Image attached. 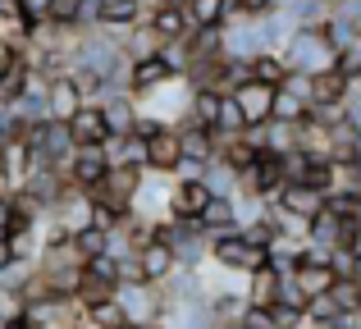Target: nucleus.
Segmentation results:
<instances>
[{"label": "nucleus", "instance_id": "22", "mask_svg": "<svg viewBox=\"0 0 361 329\" xmlns=\"http://www.w3.org/2000/svg\"><path fill=\"white\" fill-rule=\"evenodd\" d=\"M174 128H178L183 161H197V165L215 161V133H211V128H202V124H174Z\"/></svg>", "mask_w": 361, "mask_h": 329}, {"label": "nucleus", "instance_id": "25", "mask_svg": "<svg viewBox=\"0 0 361 329\" xmlns=\"http://www.w3.org/2000/svg\"><path fill=\"white\" fill-rule=\"evenodd\" d=\"M279 279L283 275L274 266H261L256 275H247V302L252 306H270L274 297H279Z\"/></svg>", "mask_w": 361, "mask_h": 329}, {"label": "nucleus", "instance_id": "26", "mask_svg": "<svg viewBox=\"0 0 361 329\" xmlns=\"http://www.w3.org/2000/svg\"><path fill=\"white\" fill-rule=\"evenodd\" d=\"M252 78H256V82H270V87H283L293 73H288V64H283L279 51H261V55L252 60Z\"/></svg>", "mask_w": 361, "mask_h": 329}, {"label": "nucleus", "instance_id": "6", "mask_svg": "<svg viewBox=\"0 0 361 329\" xmlns=\"http://www.w3.org/2000/svg\"><path fill=\"white\" fill-rule=\"evenodd\" d=\"M128 215H137V220H147V224L169 220V174L142 169V183H137V192H133Z\"/></svg>", "mask_w": 361, "mask_h": 329}, {"label": "nucleus", "instance_id": "7", "mask_svg": "<svg viewBox=\"0 0 361 329\" xmlns=\"http://www.w3.org/2000/svg\"><path fill=\"white\" fill-rule=\"evenodd\" d=\"M183 161V147H178V128L174 124H156L142 137V165L156 169V174H174Z\"/></svg>", "mask_w": 361, "mask_h": 329}, {"label": "nucleus", "instance_id": "38", "mask_svg": "<svg viewBox=\"0 0 361 329\" xmlns=\"http://www.w3.org/2000/svg\"><path fill=\"white\" fill-rule=\"evenodd\" d=\"M5 329H32V321H27V316L18 311V316H9V321H5Z\"/></svg>", "mask_w": 361, "mask_h": 329}, {"label": "nucleus", "instance_id": "31", "mask_svg": "<svg viewBox=\"0 0 361 329\" xmlns=\"http://www.w3.org/2000/svg\"><path fill=\"white\" fill-rule=\"evenodd\" d=\"M307 101H302L298 97V92H293V87H279V92H274V115L270 119H288V124H302V119H307Z\"/></svg>", "mask_w": 361, "mask_h": 329}, {"label": "nucleus", "instance_id": "35", "mask_svg": "<svg viewBox=\"0 0 361 329\" xmlns=\"http://www.w3.org/2000/svg\"><path fill=\"white\" fill-rule=\"evenodd\" d=\"M18 55H23V51H18V42H9V37L0 32V78H5V73L18 64Z\"/></svg>", "mask_w": 361, "mask_h": 329}, {"label": "nucleus", "instance_id": "9", "mask_svg": "<svg viewBox=\"0 0 361 329\" xmlns=\"http://www.w3.org/2000/svg\"><path fill=\"white\" fill-rule=\"evenodd\" d=\"M274 92H279V87L247 78V82H238V87L229 92V97H233V106L243 110V119H247V124H265V119L274 115Z\"/></svg>", "mask_w": 361, "mask_h": 329}, {"label": "nucleus", "instance_id": "20", "mask_svg": "<svg viewBox=\"0 0 361 329\" xmlns=\"http://www.w3.org/2000/svg\"><path fill=\"white\" fill-rule=\"evenodd\" d=\"M343 92H348V78L338 69L307 73V106H343Z\"/></svg>", "mask_w": 361, "mask_h": 329}, {"label": "nucleus", "instance_id": "10", "mask_svg": "<svg viewBox=\"0 0 361 329\" xmlns=\"http://www.w3.org/2000/svg\"><path fill=\"white\" fill-rule=\"evenodd\" d=\"M106 151L101 147H73V156H69V165H64V178H69L73 187H82V192H92V187L106 178Z\"/></svg>", "mask_w": 361, "mask_h": 329}, {"label": "nucleus", "instance_id": "23", "mask_svg": "<svg viewBox=\"0 0 361 329\" xmlns=\"http://www.w3.org/2000/svg\"><path fill=\"white\" fill-rule=\"evenodd\" d=\"M197 224H202L206 238H215V233H233V229H238V215H233V197H211V201H206V211L197 215Z\"/></svg>", "mask_w": 361, "mask_h": 329}, {"label": "nucleus", "instance_id": "11", "mask_svg": "<svg viewBox=\"0 0 361 329\" xmlns=\"http://www.w3.org/2000/svg\"><path fill=\"white\" fill-rule=\"evenodd\" d=\"M78 106H82V92L73 87L69 73H64V69L46 73V119H64V124H69Z\"/></svg>", "mask_w": 361, "mask_h": 329}, {"label": "nucleus", "instance_id": "2", "mask_svg": "<svg viewBox=\"0 0 361 329\" xmlns=\"http://www.w3.org/2000/svg\"><path fill=\"white\" fill-rule=\"evenodd\" d=\"M211 266L233 270V275H256L261 266H270V247L252 242L247 233H215L211 238Z\"/></svg>", "mask_w": 361, "mask_h": 329}, {"label": "nucleus", "instance_id": "27", "mask_svg": "<svg viewBox=\"0 0 361 329\" xmlns=\"http://www.w3.org/2000/svg\"><path fill=\"white\" fill-rule=\"evenodd\" d=\"M188 9V23L192 27H224L229 14H224V0H183Z\"/></svg>", "mask_w": 361, "mask_h": 329}, {"label": "nucleus", "instance_id": "29", "mask_svg": "<svg viewBox=\"0 0 361 329\" xmlns=\"http://www.w3.org/2000/svg\"><path fill=\"white\" fill-rule=\"evenodd\" d=\"M265 311H270L274 329H307V302H288V297H274Z\"/></svg>", "mask_w": 361, "mask_h": 329}, {"label": "nucleus", "instance_id": "41", "mask_svg": "<svg viewBox=\"0 0 361 329\" xmlns=\"http://www.w3.org/2000/svg\"><path fill=\"white\" fill-rule=\"evenodd\" d=\"M119 329H142V325H119Z\"/></svg>", "mask_w": 361, "mask_h": 329}, {"label": "nucleus", "instance_id": "17", "mask_svg": "<svg viewBox=\"0 0 361 329\" xmlns=\"http://www.w3.org/2000/svg\"><path fill=\"white\" fill-rule=\"evenodd\" d=\"M147 23H151V32H156L160 42H183V37L192 32L183 5H151L147 9Z\"/></svg>", "mask_w": 361, "mask_h": 329}, {"label": "nucleus", "instance_id": "4", "mask_svg": "<svg viewBox=\"0 0 361 329\" xmlns=\"http://www.w3.org/2000/svg\"><path fill=\"white\" fill-rule=\"evenodd\" d=\"M188 92H192V82H188V78L160 82L156 92L137 97V115L156 119V124H183V119H188Z\"/></svg>", "mask_w": 361, "mask_h": 329}, {"label": "nucleus", "instance_id": "40", "mask_svg": "<svg viewBox=\"0 0 361 329\" xmlns=\"http://www.w3.org/2000/svg\"><path fill=\"white\" fill-rule=\"evenodd\" d=\"M151 5H183V0H151Z\"/></svg>", "mask_w": 361, "mask_h": 329}, {"label": "nucleus", "instance_id": "8", "mask_svg": "<svg viewBox=\"0 0 361 329\" xmlns=\"http://www.w3.org/2000/svg\"><path fill=\"white\" fill-rule=\"evenodd\" d=\"M211 201V187L202 178H169V220H197Z\"/></svg>", "mask_w": 361, "mask_h": 329}, {"label": "nucleus", "instance_id": "14", "mask_svg": "<svg viewBox=\"0 0 361 329\" xmlns=\"http://www.w3.org/2000/svg\"><path fill=\"white\" fill-rule=\"evenodd\" d=\"M151 9V0H97V27L110 32H128L133 23H142Z\"/></svg>", "mask_w": 361, "mask_h": 329}, {"label": "nucleus", "instance_id": "1", "mask_svg": "<svg viewBox=\"0 0 361 329\" xmlns=\"http://www.w3.org/2000/svg\"><path fill=\"white\" fill-rule=\"evenodd\" d=\"M283 64H288V73H325L334 69V46H329V37L320 32V27H293V37L283 42Z\"/></svg>", "mask_w": 361, "mask_h": 329}, {"label": "nucleus", "instance_id": "15", "mask_svg": "<svg viewBox=\"0 0 361 329\" xmlns=\"http://www.w3.org/2000/svg\"><path fill=\"white\" fill-rule=\"evenodd\" d=\"M178 78L174 69H169L160 55H151V60H128V97H147V92H156L160 82Z\"/></svg>", "mask_w": 361, "mask_h": 329}, {"label": "nucleus", "instance_id": "3", "mask_svg": "<svg viewBox=\"0 0 361 329\" xmlns=\"http://www.w3.org/2000/svg\"><path fill=\"white\" fill-rule=\"evenodd\" d=\"M23 137H27V151H32V161H37V165L60 169V174H64V165H69L73 147H78L64 119H42V124H37V128H27Z\"/></svg>", "mask_w": 361, "mask_h": 329}, {"label": "nucleus", "instance_id": "13", "mask_svg": "<svg viewBox=\"0 0 361 329\" xmlns=\"http://www.w3.org/2000/svg\"><path fill=\"white\" fill-rule=\"evenodd\" d=\"M69 133L78 147H106L110 128H106V115H101V101H82L69 119Z\"/></svg>", "mask_w": 361, "mask_h": 329}, {"label": "nucleus", "instance_id": "32", "mask_svg": "<svg viewBox=\"0 0 361 329\" xmlns=\"http://www.w3.org/2000/svg\"><path fill=\"white\" fill-rule=\"evenodd\" d=\"M329 302H334L343 316H353L357 302H361V284L357 279H334V284H329Z\"/></svg>", "mask_w": 361, "mask_h": 329}, {"label": "nucleus", "instance_id": "16", "mask_svg": "<svg viewBox=\"0 0 361 329\" xmlns=\"http://www.w3.org/2000/svg\"><path fill=\"white\" fill-rule=\"evenodd\" d=\"M101 115H106L110 137L133 133V124H137V97H128V92H106V97H101Z\"/></svg>", "mask_w": 361, "mask_h": 329}, {"label": "nucleus", "instance_id": "19", "mask_svg": "<svg viewBox=\"0 0 361 329\" xmlns=\"http://www.w3.org/2000/svg\"><path fill=\"white\" fill-rule=\"evenodd\" d=\"M270 206H283V211L302 215V220H316V215L325 211V192H316V187H307V183H288Z\"/></svg>", "mask_w": 361, "mask_h": 329}, {"label": "nucleus", "instance_id": "28", "mask_svg": "<svg viewBox=\"0 0 361 329\" xmlns=\"http://www.w3.org/2000/svg\"><path fill=\"white\" fill-rule=\"evenodd\" d=\"M247 128V119H243V110L233 106V97L229 92H224L220 97V115H215V124H211V133H215V142H220V137H238Z\"/></svg>", "mask_w": 361, "mask_h": 329}, {"label": "nucleus", "instance_id": "12", "mask_svg": "<svg viewBox=\"0 0 361 329\" xmlns=\"http://www.w3.org/2000/svg\"><path fill=\"white\" fill-rule=\"evenodd\" d=\"M137 270H142V284H165L169 275L178 270V261H174V247L169 242H160V238H151V242H142L137 247Z\"/></svg>", "mask_w": 361, "mask_h": 329}, {"label": "nucleus", "instance_id": "18", "mask_svg": "<svg viewBox=\"0 0 361 329\" xmlns=\"http://www.w3.org/2000/svg\"><path fill=\"white\" fill-rule=\"evenodd\" d=\"M256 142H261L265 156H293L298 151V124H288V119H265V124L256 128Z\"/></svg>", "mask_w": 361, "mask_h": 329}, {"label": "nucleus", "instance_id": "24", "mask_svg": "<svg viewBox=\"0 0 361 329\" xmlns=\"http://www.w3.org/2000/svg\"><path fill=\"white\" fill-rule=\"evenodd\" d=\"M220 97H224V92H215V87H192V92H188V119H183V124L211 128L215 115H220Z\"/></svg>", "mask_w": 361, "mask_h": 329}, {"label": "nucleus", "instance_id": "37", "mask_svg": "<svg viewBox=\"0 0 361 329\" xmlns=\"http://www.w3.org/2000/svg\"><path fill=\"white\" fill-rule=\"evenodd\" d=\"M343 252H348V256H353V261H361V224H357V229H353V233H348V242H343Z\"/></svg>", "mask_w": 361, "mask_h": 329}, {"label": "nucleus", "instance_id": "30", "mask_svg": "<svg viewBox=\"0 0 361 329\" xmlns=\"http://www.w3.org/2000/svg\"><path fill=\"white\" fill-rule=\"evenodd\" d=\"M69 242H73V252H78L82 261H92V256H101V252H110V233L97 229V224H87V229L69 233Z\"/></svg>", "mask_w": 361, "mask_h": 329}, {"label": "nucleus", "instance_id": "39", "mask_svg": "<svg viewBox=\"0 0 361 329\" xmlns=\"http://www.w3.org/2000/svg\"><path fill=\"white\" fill-rule=\"evenodd\" d=\"M14 192V187H9V178H5V169H0V201H5V197Z\"/></svg>", "mask_w": 361, "mask_h": 329}, {"label": "nucleus", "instance_id": "36", "mask_svg": "<svg viewBox=\"0 0 361 329\" xmlns=\"http://www.w3.org/2000/svg\"><path fill=\"white\" fill-rule=\"evenodd\" d=\"M23 9H27V18H32V23H42L46 9H51V0H23Z\"/></svg>", "mask_w": 361, "mask_h": 329}, {"label": "nucleus", "instance_id": "34", "mask_svg": "<svg viewBox=\"0 0 361 329\" xmlns=\"http://www.w3.org/2000/svg\"><path fill=\"white\" fill-rule=\"evenodd\" d=\"M238 329H274V321H270V311H265V306L243 302V311H238Z\"/></svg>", "mask_w": 361, "mask_h": 329}, {"label": "nucleus", "instance_id": "33", "mask_svg": "<svg viewBox=\"0 0 361 329\" xmlns=\"http://www.w3.org/2000/svg\"><path fill=\"white\" fill-rule=\"evenodd\" d=\"M334 316H343L334 302H329V293H320V297H307V329H325Z\"/></svg>", "mask_w": 361, "mask_h": 329}, {"label": "nucleus", "instance_id": "21", "mask_svg": "<svg viewBox=\"0 0 361 329\" xmlns=\"http://www.w3.org/2000/svg\"><path fill=\"white\" fill-rule=\"evenodd\" d=\"M0 169H5L9 187H18L27 174H32L37 161H32V151H27V137H5V151H0Z\"/></svg>", "mask_w": 361, "mask_h": 329}, {"label": "nucleus", "instance_id": "5", "mask_svg": "<svg viewBox=\"0 0 361 329\" xmlns=\"http://www.w3.org/2000/svg\"><path fill=\"white\" fill-rule=\"evenodd\" d=\"M115 302H119V311H123V321L128 325H142V329H151L160 321V311H165V297H160V288L156 284H115Z\"/></svg>", "mask_w": 361, "mask_h": 329}]
</instances>
